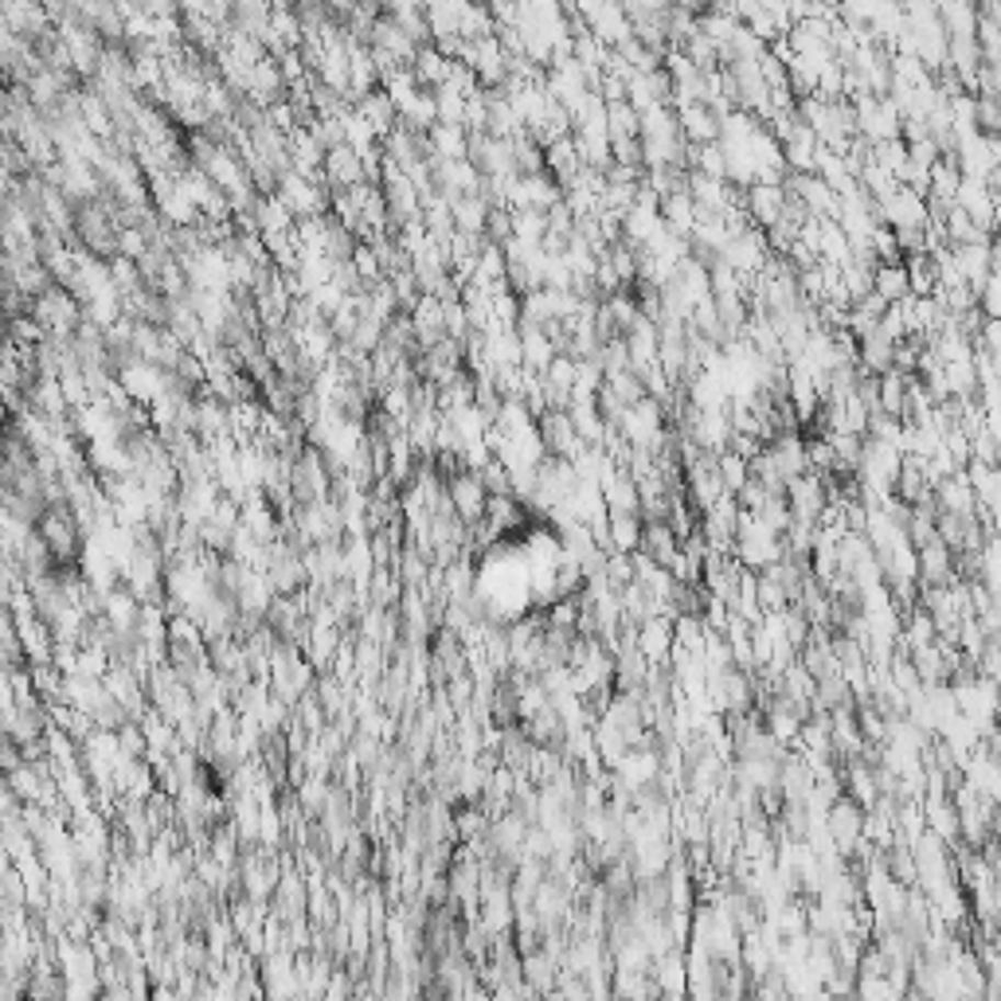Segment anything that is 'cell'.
Instances as JSON below:
<instances>
[{"label":"cell","instance_id":"12","mask_svg":"<svg viewBox=\"0 0 1001 1001\" xmlns=\"http://www.w3.org/2000/svg\"><path fill=\"white\" fill-rule=\"evenodd\" d=\"M670 4H677V9H685V12H693V16L708 12V0H670Z\"/></svg>","mask_w":1001,"mask_h":1001},{"label":"cell","instance_id":"8","mask_svg":"<svg viewBox=\"0 0 1001 1001\" xmlns=\"http://www.w3.org/2000/svg\"><path fill=\"white\" fill-rule=\"evenodd\" d=\"M873 294H880L888 305L903 302V297H908V274H903V259L900 262H876V270H873Z\"/></svg>","mask_w":1001,"mask_h":1001},{"label":"cell","instance_id":"6","mask_svg":"<svg viewBox=\"0 0 1001 1001\" xmlns=\"http://www.w3.org/2000/svg\"><path fill=\"white\" fill-rule=\"evenodd\" d=\"M607 540L615 552H638V544H642V517L638 513H607Z\"/></svg>","mask_w":1001,"mask_h":1001},{"label":"cell","instance_id":"4","mask_svg":"<svg viewBox=\"0 0 1001 1001\" xmlns=\"http://www.w3.org/2000/svg\"><path fill=\"white\" fill-rule=\"evenodd\" d=\"M657 215H662V224L670 227L677 239H688V235H693V224H697V200L688 196V192H670V196H662V204H657Z\"/></svg>","mask_w":1001,"mask_h":1001},{"label":"cell","instance_id":"3","mask_svg":"<svg viewBox=\"0 0 1001 1001\" xmlns=\"http://www.w3.org/2000/svg\"><path fill=\"white\" fill-rule=\"evenodd\" d=\"M783 200H787V192H783V184H747L743 188V212H747V220L755 227H771L783 215Z\"/></svg>","mask_w":1001,"mask_h":1001},{"label":"cell","instance_id":"1","mask_svg":"<svg viewBox=\"0 0 1001 1001\" xmlns=\"http://www.w3.org/2000/svg\"><path fill=\"white\" fill-rule=\"evenodd\" d=\"M673 114H677V130L688 145L720 142V114L708 102H677Z\"/></svg>","mask_w":1001,"mask_h":1001},{"label":"cell","instance_id":"13","mask_svg":"<svg viewBox=\"0 0 1001 1001\" xmlns=\"http://www.w3.org/2000/svg\"><path fill=\"white\" fill-rule=\"evenodd\" d=\"M560 4H572V0H560Z\"/></svg>","mask_w":1001,"mask_h":1001},{"label":"cell","instance_id":"10","mask_svg":"<svg viewBox=\"0 0 1001 1001\" xmlns=\"http://www.w3.org/2000/svg\"><path fill=\"white\" fill-rule=\"evenodd\" d=\"M975 130L986 137H998L1001 130V110H998V99H990V94H975Z\"/></svg>","mask_w":1001,"mask_h":1001},{"label":"cell","instance_id":"11","mask_svg":"<svg viewBox=\"0 0 1001 1001\" xmlns=\"http://www.w3.org/2000/svg\"><path fill=\"white\" fill-rule=\"evenodd\" d=\"M618 4H622L626 20L634 24V20H650V16H657V12H665L670 0H618Z\"/></svg>","mask_w":1001,"mask_h":1001},{"label":"cell","instance_id":"9","mask_svg":"<svg viewBox=\"0 0 1001 1001\" xmlns=\"http://www.w3.org/2000/svg\"><path fill=\"white\" fill-rule=\"evenodd\" d=\"M544 235H548V212H540V207H517L513 212V239L528 243V247H540Z\"/></svg>","mask_w":1001,"mask_h":1001},{"label":"cell","instance_id":"2","mask_svg":"<svg viewBox=\"0 0 1001 1001\" xmlns=\"http://www.w3.org/2000/svg\"><path fill=\"white\" fill-rule=\"evenodd\" d=\"M634 650L642 653L645 662H670V650H673V618L650 615L645 622H638V630H634Z\"/></svg>","mask_w":1001,"mask_h":1001},{"label":"cell","instance_id":"5","mask_svg":"<svg viewBox=\"0 0 1001 1001\" xmlns=\"http://www.w3.org/2000/svg\"><path fill=\"white\" fill-rule=\"evenodd\" d=\"M935 505L947 513H975V490L966 482V470H955V474L938 477L935 485Z\"/></svg>","mask_w":1001,"mask_h":1001},{"label":"cell","instance_id":"7","mask_svg":"<svg viewBox=\"0 0 1001 1001\" xmlns=\"http://www.w3.org/2000/svg\"><path fill=\"white\" fill-rule=\"evenodd\" d=\"M892 349H896L892 340H885L876 329L865 333V337H857V364L873 375L888 372L892 368Z\"/></svg>","mask_w":1001,"mask_h":1001}]
</instances>
